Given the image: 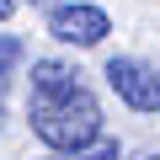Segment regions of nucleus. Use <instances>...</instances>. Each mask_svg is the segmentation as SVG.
Wrapping results in <instances>:
<instances>
[{"mask_svg":"<svg viewBox=\"0 0 160 160\" xmlns=\"http://www.w3.org/2000/svg\"><path fill=\"white\" fill-rule=\"evenodd\" d=\"M32 133L48 144V149H80V144H91L102 139V102L80 86L59 102H32Z\"/></svg>","mask_w":160,"mask_h":160,"instance_id":"nucleus-1","label":"nucleus"},{"mask_svg":"<svg viewBox=\"0 0 160 160\" xmlns=\"http://www.w3.org/2000/svg\"><path fill=\"white\" fill-rule=\"evenodd\" d=\"M102 75H107V86L118 91L123 107H133V112H160V69H155V64L118 53V59H107Z\"/></svg>","mask_w":160,"mask_h":160,"instance_id":"nucleus-2","label":"nucleus"},{"mask_svg":"<svg viewBox=\"0 0 160 160\" xmlns=\"http://www.w3.org/2000/svg\"><path fill=\"white\" fill-rule=\"evenodd\" d=\"M48 32L59 43H75V48H96V43H107L112 16L102 6H91V0H64V6L48 11Z\"/></svg>","mask_w":160,"mask_h":160,"instance_id":"nucleus-3","label":"nucleus"},{"mask_svg":"<svg viewBox=\"0 0 160 160\" xmlns=\"http://www.w3.org/2000/svg\"><path fill=\"white\" fill-rule=\"evenodd\" d=\"M69 91H80V69L75 64H64V59H38L32 64V102H59Z\"/></svg>","mask_w":160,"mask_h":160,"instance_id":"nucleus-4","label":"nucleus"},{"mask_svg":"<svg viewBox=\"0 0 160 160\" xmlns=\"http://www.w3.org/2000/svg\"><path fill=\"white\" fill-rule=\"evenodd\" d=\"M53 160H118V139H91L80 149H53Z\"/></svg>","mask_w":160,"mask_h":160,"instance_id":"nucleus-5","label":"nucleus"},{"mask_svg":"<svg viewBox=\"0 0 160 160\" xmlns=\"http://www.w3.org/2000/svg\"><path fill=\"white\" fill-rule=\"evenodd\" d=\"M16 64H22V38L0 32V80H11V75H16Z\"/></svg>","mask_w":160,"mask_h":160,"instance_id":"nucleus-6","label":"nucleus"},{"mask_svg":"<svg viewBox=\"0 0 160 160\" xmlns=\"http://www.w3.org/2000/svg\"><path fill=\"white\" fill-rule=\"evenodd\" d=\"M11 11H16V0H0V22H6V16H11Z\"/></svg>","mask_w":160,"mask_h":160,"instance_id":"nucleus-7","label":"nucleus"},{"mask_svg":"<svg viewBox=\"0 0 160 160\" xmlns=\"http://www.w3.org/2000/svg\"><path fill=\"white\" fill-rule=\"evenodd\" d=\"M32 6H43V0H32Z\"/></svg>","mask_w":160,"mask_h":160,"instance_id":"nucleus-8","label":"nucleus"},{"mask_svg":"<svg viewBox=\"0 0 160 160\" xmlns=\"http://www.w3.org/2000/svg\"><path fill=\"white\" fill-rule=\"evenodd\" d=\"M0 123H6V112H0Z\"/></svg>","mask_w":160,"mask_h":160,"instance_id":"nucleus-9","label":"nucleus"},{"mask_svg":"<svg viewBox=\"0 0 160 160\" xmlns=\"http://www.w3.org/2000/svg\"><path fill=\"white\" fill-rule=\"evenodd\" d=\"M149 160H160V155H149Z\"/></svg>","mask_w":160,"mask_h":160,"instance_id":"nucleus-10","label":"nucleus"}]
</instances>
